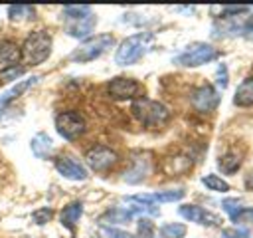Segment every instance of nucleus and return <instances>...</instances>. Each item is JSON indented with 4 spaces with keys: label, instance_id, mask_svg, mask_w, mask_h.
<instances>
[{
    "label": "nucleus",
    "instance_id": "nucleus-33",
    "mask_svg": "<svg viewBox=\"0 0 253 238\" xmlns=\"http://www.w3.org/2000/svg\"><path fill=\"white\" fill-rule=\"evenodd\" d=\"M215 83L223 89V87H227V69H225V65H219V69H217V79H215Z\"/></svg>",
    "mask_w": 253,
    "mask_h": 238
},
{
    "label": "nucleus",
    "instance_id": "nucleus-20",
    "mask_svg": "<svg viewBox=\"0 0 253 238\" xmlns=\"http://www.w3.org/2000/svg\"><path fill=\"white\" fill-rule=\"evenodd\" d=\"M217 165H219V169H221L225 175H231V173H235V171L239 169L241 159H239V155H235V153H227V155L219 157Z\"/></svg>",
    "mask_w": 253,
    "mask_h": 238
},
{
    "label": "nucleus",
    "instance_id": "nucleus-28",
    "mask_svg": "<svg viewBox=\"0 0 253 238\" xmlns=\"http://www.w3.org/2000/svg\"><path fill=\"white\" fill-rule=\"evenodd\" d=\"M103 230V234L107 236V238H132L128 232H125V230H119V228H111V226H103L101 228Z\"/></svg>",
    "mask_w": 253,
    "mask_h": 238
},
{
    "label": "nucleus",
    "instance_id": "nucleus-14",
    "mask_svg": "<svg viewBox=\"0 0 253 238\" xmlns=\"http://www.w3.org/2000/svg\"><path fill=\"white\" fill-rule=\"evenodd\" d=\"M95 24H97V18L93 14H89L85 18H81V20H71V24H67L65 32L71 38H85V36H89L93 32Z\"/></svg>",
    "mask_w": 253,
    "mask_h": 238
},
{
    "label": "nucleus",
    "instance_id": "nucleus-9",
    "mask_svg": "<svg viewBox=\"0 0 253 238\" xmlns=\"http://www.w3.org/2000/svg\"><path fill=\"white\" fill-rule=\"evenodd\" d=\"M219 95L211 85H200L198 89L192 91V105L200 113H210L217 107Z\"/></svg>",
    "mask_w": 253,
    "mask_h": 238
},
{
    "label": "nucleus",
    "instance_id": "nucleus-13",
    "mask_svg": "<svg viewBox=\"0 0 253 238\" xmlns=\"http://www.w3.org/2000/svg\"><path fill=\"white\" fill-rule=\"evenodd\" d=\"M20 58H22L20 48L14 42H10V40L0 42V71L2 73L8 71V69H12V67H16L18 61H20Z\"/></svg>",
    "mask_w": 253,
    "mask_h": 238
},
{
    "label": "nucleus",
    "instance_id": "nucleus-25",
    "mask_svg": "<svg viewBox=\"0 0 253 238\" xmlns=\"http://www.w3.org/2000/svg\"><path fill=\"white\" fill-rule=\"evenodd\" d=\"M134 238H154V226L148 218H140L138 220V234Z\"/></svg>",
    "mask_w": 253,
    "mask_h": 238
},
{
    "label": "nucleus",
    "instance_id": "nucleus-15",
    "mask_svg": "<svg viewBox=\"0 0 253 238\" xmlns=\"http://www.w3.org/2000/svg\"><path fill=\"white\" fill-rule=\"evenodd\" d=\"M148 173H150V161L148 159H144V157H138V159H134L132 161V167L125 173V180L126 182H130V184H134V182H140L142 178H146L148 177Z\"/></svg>",
    "mask_w": 253,
    "mask_h": 238
},
{
    "label": "nucleus",
    "instance_id": "nucleus-32",
    "mask_svg": "<svg viewBox=\"0 0 253 238\" xmlns=\"http://www.w3.org/2000/svg\"><path fill=\"white\" fill-rule=\"evenodd\" d=\"M247 10H249V6H225V8H221V14L227 18L231 14H241V12H247Z\"/></svg>",
    "mask_w": 253,
    "mask_h": 238
},
{
    "label": "nucleus",
    "instance_id": "nucleus-21",
    "mask_svg": "<svg viewBox=\"0 0 253 238\" xmlns=\"http://www.w3.org/2000/svg\"><path fill=\"white\" fill-rule=\"evenodd\" d=\"M40 77H30V79H26V81H22V83H18L16 87H12L10 91H6V93H2V97H0V105H6L10 99H14V97H18V95H22L32 83H36Z\"/></svg>",
    "mask_w": 253,
    "mask_h": 238
},
{
    "label": "nucleus",
    "instance_id": "nucleus-16",
    "mask_svg": "<svg viewBox=\"0 0 253 238\" xmlns=\"http://www.w3.org/2000/svg\"><path fill=\"white\" fill-rule=\"evenodd\" d=\"M233 103L239 105V107H249L253 105V77H245L237 89H235V95H233Z\"/></svg>",
    "mask_w": 253,
    "mask_h": 238
},
{
    "label": "nucleus",
    "instance_id": "nucleus-10",
    "mask_svg": "<svg viewBox=\"0 0 253 238\" xmlns=\"http://www.w3.org/2000/svg\"><path fill=\"white\" fill-rule=\"evenodd\" d=\"M55 169L61 177H65L69 180H85L87 178V169L83 167V163H79L71 155H61L55 161Z\"/></svg>",
    "mask_w": 253,
    "mask_h": 238
},
{
    "label": "nucleus",
    "instance_id": "nucleus-8",
    "mask_svg": "<svg viewBox=\"0 0 253 238\" xmlns=\"http://www.w3.org/2000/svg\"><path fill=\"white\" fill-rule=\"evenodd\" d=\"M107 93L117 101L132 99V97H136L140 93V85L130 77H115V79L109 81Z\"/></svg>",
    "mask_w": 253,
    "mask_h": 238
},
{
    "label": "nucleus",
    "instance_id": "nucleus-23",
    "mask_svg": "<svg viewBox=\"0 0 253 238\" xmlns=\"http://www.w3.org/2000/svg\"><path fill=\"white\" fill-rule=\"evenodd\" d=\"M202 182H204L210 190H215V192H227V190H229V184H227L223 178H219L217 175H206V177L202 178Z\"/></svg>",
    "mask_w": 253,
    "mask_h": 238
},
{
    "label": "nucleus",
    "instance_id": "nucleus-31",
    "mask_svg": "<svg viewBox=\"0 0 253 238\" xmlns=\"http://www.w3.org/2000/svg\"><path fill=\"white\" fill-rule=\"evenodd\" d=\"M24 73V67H12V69H8V71H4L2 73V81H12V79H16V77H20Z\"/></svg>",
    "mask_w": 253,
    "mask_h": 238
},
{
    "label": "nucleus",
    "instance_id": "nucleus-24",
    "mask_svg": "<svg viewBox=\"0 0 253 238\" xmlns=\"http://www.w3.org/2000/svg\"><path fill=\"white\" fill-rule=\"evenodd\" d=\"M63 14L69 20H81V18H85V16L91 14V6H65L63 8Z\"/></svg>",
    "mask_w": 253,
    "mask_h": 238
},
{
    "label": "nucleus",
    "instance_id": "nucleus-35",
    "mask_svg": "<svg viewBox=\"0 0 253 238\" xmlns=\"http://www.w3.org/2000/svg\"><path fill=\"white\" fill-rule=\"evenodd\" d=\"M245 186H247V190H253V171L245 177Z\"/></svg>",
    "mask_w": 253,
    "mask_h": 238
},
{
    "label": "nucleus",
    "instance_id": "nucleus-22",
    "mask_svg": "<svg viewBox=\"0 0 253 238\" xmlns=\"http://www.w3.org/2000/svg\"><path fill=\"white\" fill-rule=\"evenodd\" d=\"M160 236L164 238H184L186 236V226L180 222H168L160 226Z\"/></svg>",
    "mask_w": 253,
    "mask_h": 238
},
{
    "label": "nucleus",
    "instance_id": "nucleus-27",
    "mask_svg": "<svg viewBox=\"0 0 253 238\" xmlns=\"http://www.w3.org/2000/svg\"><path fill=\"white\" fill-rule=\"evenodd\" d=\"M53 216V210L51 208H40V210H36L34 212V220H36V224H45V222H49V218Z\"/></svg>",
    "mask_w": 253,
    "mask_h": 238
},
{
    "label": "nucleus",
    "instance_id": "nucleus-1",
    "mask_svg": "<svg viewBox=\"0 0 253 238\" xmlns=\"http://www.w3.org/2000/svg\"><path fill=\"white\" fill-rule=\"evenodd\" d=\"M51 44H53L51 36L45 30H36V32L26 36V40H24V44L20 48V54L26 60V63L38 65V63H43L49 58Z\"/></svg>",
    "mask_w": 253,
    "mask_h": 238
},
{
    "label": "nucleus",
    "instance_id": "nucleus-29",
    "mask_svg": "<svg viewBox=\"0 0 253 238\" xmlns=\"http://www.w3.org/2000/svg\"><path fill=\"white\" fill-rule=\"evenodd\" d=\"M221 238H247L245 228H225L221 232Z\"/></svg>",
    "mask_w": 253,
    "mask_h": 238
},
{
    "label": "nucleus",
    "instance_id": "nucleus-19",
    "mask_svg": "<svg viewBox=\"0 0 253 238\" xmlns=\"http://www.w3.org/2000/svg\"><path fill=\"white\" fill-rule=\"evenodd\" d=\"M34 14H36V10L28 4H14V6L8 8V18L12 22H24V20L32 18Z\"/></svg>",
    "mask_w": 253,
    "mask_h": 238
},
{
    "label": "nucleus",
    "instance_id": "nucleus-5",
    "mask_svg": "<svg viewBox=\"0 0 253 238\" xmlns=\"http://www.w3.org/2000/svg\"><path fill=\"white\" fill-rule=\"evenodd\" d=\"M55 129L63 139L75 141L77 137H81L85 133L87 123L79 111H63L55 117Z\"/></svg>",
    "mask_w": 253,
    "mask_h": 238
},
{
    "label": "nucleus",
    "instance_id": "nucleus-6",
    "mask_svg": "<svg viewBox=\"0 0 253 238\" xmlns=\"http://www.w3.org/2000/svg\"><path fill=\"white\" fill-rule=\"evenodd\" d=\"M215 58H217V50L213 46L198 42V44L188 46V50H184L174 61L180 63V65H186V67H196V65L208 63V61H211Z\"/></svg>",
    "mask_w": 253,
    "mask_h": 238
},
{
    "label": "nucleus",
    "instance_id": "nucleus-26",
    "mask_svg": "<svg viewBox=\"0 0 253 238\" xmlns=\"http://www.w3.org/2000/svg\"><path fill=\"white\" fill-rule=\"evenodd\" d=\"M221 206H223V210L229 214V218H231V220H233V218H235V214L243 208L239 198H225V200L221 202Z\"/></svg>",
    "mask_w": 253,
    "mask_h": 238
},
{
    "label": "nucleus",
    "instance_id": "nucleus-7",
    "mask_svg": "<svg viewBox=\"0 0 253 238\" xmlns=\"http://www.w3.org/2000/svg\"><path fill=\"white\" fill-rule=\"evenodd\" d=\"M85 161L93 171H107L119 161V155L105 145H95L93 149L87 151Z\"/></svg>",
    "mask_w": 253,
    "mask_h": 238
},
{
    "label": "nucleus",
    "instance_id": "nucleus-11",
    "mask_svg": "<svg viewBox=\"0 0 253 238\" xmlns=\"http://www.w3.org/2000/svg\"><path fill=\"white\" fill-rule=\"evenodd\" d=\"M178 214L190 222H198V224H206V226H215L219 222V218L215 214H211L206 208L196 206V204H182L178 208Z\"/></svg>",
    "mask_w": 253,
    "mask_h": 238
},
{
    "label": "nucleus",
    "instance_id": "nucleus-17",
    "mask_svg": "<svg viewBox=\"0 0 253 238\" xmlns=\"http://www.w3.org/2000/svg\"><path fill=\"white\" fill-rule=\"evenodd\" d=\"M53 149V141L47 133H38L34 139H32V153L38 157V159H47L49 153Z\"/></svg>",
    "mask_w": 253,
    "mask_h": 238
},
{
    "label": "nucleus",
    "instance_id": "nucleus-4",
    "mask_svg": "<svg viewBox=\"0 0 253 238\" xmlns=\"http://www.w3.org/2000/svg\"><path fill=\"white\" fill-rule=\"evenodd\" d=\"M132 113H134L146 127H158V125L166 123L168 117H170L166 105H162V103H158V101H152V99H146V97L136 99V101L132 103Z\"/></svg>",
    "mask_w": 253,
    "mask_h": 238
},
{
    "label": "nucleus",
    "instance_id": "nucleus-2",
    "mask_svg": "<svg viewBox=\"0 0 253 238\" xmlns=\"http://www.w3.org/2000/svg\"><path fill=\"white\" fill-rule=\"evenodd\" d=\"M152 42V34L150 32H140L134 36H128L126 40L121 42V46L117 48L115 54V61L119 65H130L134 61H138L142 58V54L146 52L148 44Z\"/></svg>",
    "mask_w": 253,
    "mask_h": 238
},
{
    "label": "nucleus",
    "instance_id": "nucleus-30",
    "mask_svg": "<svg viewBox=\"0 0 253 238\" xmlns=\"http://www.w3.org/2000/svg\"><path fill=\"white\" fill-rule=\"evenodd\" d=\"M233 222H253V208H241L235 214Z\"/></svg>",
    "mask_w": 253,
    "mask_h": 238
},
{
    "label": "nucleus",
    "instance_id": "nucleus-34",
    "mask_svg": "<svg viewBox=\"0 0 253 238\" xmlns=\"http://www.w3.org/2000/svg\"><path fill=\"white\" fill-rule=\"evenodd\" d=\"M243 36H245L247 40H253V18L243 24Z\"/></svg>",
    "mask_w": 253,
    "mask_h": 238
},
{
    "label": "nucleus",
    "instance_id": "nucleus-3",
    "mask_svg": "<svg viewBox=\"0 0 253 238\" xmlns=\"http://www.w3.org/2000/svg\"><path fill=\"white\" fill-rule=\"evenodd\" d=\"M113 44H115V40H113L111 34H99V36L87 38L79 48H75V50L69 54V60H71V61H79V63L91 61V60L99 58L103 52H107Z\"/></svg>",
    "mask_w": 253,
    "mask_h": 238
},
{
    "label": "nucleus",
    "instance_id": "nucleus-18",
    "mask_svg": "<svg viewBox=\"0 0 253 238\" xmlns=\"http://www.w3.org/2000/svg\"><path fill=\"white\" fill-rule=\"evenodd\" d=\"M81 214H83V204H81V202H71V204H67V206L61 210V224H63L65 228L73 230V226L79 222Z\"/></svg>",
    "mask_w": 253,
    "mask_h": 238
},
{
    "label": "nucleus",
    "instance_id": "nucleus-12",
    "mask_svg": "<svg viewBox=\"0 0 253 238\" xmlns=\"http://www.w3.org/2000/svg\"><path fill=\"white\" fill-rule=\"evenodd\" d=\"M184 190H160V192H152V194H134V196H126V200L132 202H142V204H152V202H176L180 198H184Z\"/></svg>",
    "mask_w": 253,
    "mask_h": 238
}]
</instances>
